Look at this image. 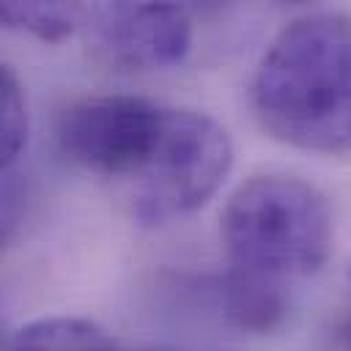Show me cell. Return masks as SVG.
Segmentation results:
<instances>
[{"mask_svg":"<svg viewBox=\"0 0 351 351\" xmlns=\"http://www.w3.org/2000/svg\"><path fill=\"white\" fill-rule=\"evenodd\" d=\"M258 123L280 143L337 154L351 145V16L315 11L288 22L252 77Z\"/></svg>","mask_w":351,"mask_h":351,"instance_id":"6da1fadb","label":"cell"},{"mask_svg":"<svg viewBox=\"0 0 351 351\" xmlns=\"http://www.w3.org/2000/svg\"><path fill=\"white\" fill-rule=\"evenodd\" d=\"M326 195L296 176H252L222 208V241L236 269L266 277L315 274L332 252Z\"/></svg>","mask_w":351,"mask_h":351,"instance_id":"7a4b0ae2","label":"cell"},{"mask_svg":"<svg viewBox=\"0 0 351 351\" xmlns=\"http://www.w3.org/2000/svg\"><path fill=\"white\" fill-rule=\"evenodd\" d=\"M233 167L222 123L197 110H167L156 145L132 176V211L143 225H165L203 208Z\"/></svg>","mask_w":351,"mask_h":351,"instance_id":"3957f363","label":"cell"},{"mask_svg":"<svg viewBox=\"0 0 351 351\" xmlns=\"http://www.w3.org/2000/svg\"><path fill=\"white\" fill-rule=\"evenodd\" d=\"M165 107L143 96H88L58 118L60 148L101 176H134L162 132Z\"/></svg>","mask_w":351,"mask_h":351,"instance_id":"277c9868","label":"cell"},{"mask_svg":"<svg viewBox=\"0 0 351 351\" xmlns=\"http://www.w3.org/2000/svg\"><path fill=\"white\" fill-rule=\"evenodd\" d=\"M85 30L93 52L126 71L181 63L192 47V19L173 3H110L90 8Z\"/></svg>","mask_w":351,"mask_h":351,"instance_id":"5b68a950","label":"cell"},{"mask_svg":"<svg viewBox=\"0 0 351 351\" xmlns=\"http://www.w3.org/2000/svg\"><path fill=\"white\" fill-rule=\"evenodd\" d=\"M219 299L225 318L236 329L252 335H266L277 329L288 313V302L280 288V280L236 266L222 277Z\"/></svg>","mask_w":351,"mask_h":351,"instance_id":"8992f818","label":"cell"},{"mask_svg":"<svg viewBox=\"0 0 351 351\" xmlns=\"http://www.w3.org/2000/svg\"><path fill=\"white\" fill-rule=\"evenodd\" d=\"M8 351H118L115 340L99 324L74 315H49L19 326Z\"/></svg>","mask_w":351,"mask_h":351,"instance_id":"52a82bcc","label":"cell"},{"mask_svg":"<svg viewBox=\"0 0 351 351\" xmlns=\"http://www.w3.org/2000/svg\"><path fill=\"white\" fill-rule=\"evenodd\" d=\"M88 8L77 3H3L0 19L14 27L36 36L38 41H63L80 25H85Z\"/></svg>","mask_w":351,"mask_h":351,"instance_id":"ba28073f","label":"cell"},{"mask_svg":"<svg viewBox=\"0 0 351 351\" xmlns=\"http://www.w3.org/2000/svg\"><path fill=\"white\" fill-rule=\"evenodd\" d=\"M27 143V101L16 71L0 66V165L11 167Z\"/></svg>","mask_w":351,"mask_h":351,"instance_id":"9c48e42d","label":"cell"},{"mask_svg":"<svg viewBox=\"0 0 351 351\" xmlns=\"http://www.w3.org/2000/svg\"><path fill=\"white\" fill-rule=\"evenodd\" d=\"M329 343L335 351H351V313L337 318L329 329Z\"/></svg>","mask_w":351,"mask_h":351,"instance_id":"30bf717a","label":"cell"},{"mask_svg":"<svg viewBox=\"0 0 351 351\" xmlns=\"http://www.w3.org/2000/svg\"><path fill=\"white\" fill-rule=\"evenodd\" d=\"M348 277H351V271H348Z\"/></svg>","mask_w":351,"mask_h":351,"instance_id":"8fae6325","label":"cell"}]
</instances>
